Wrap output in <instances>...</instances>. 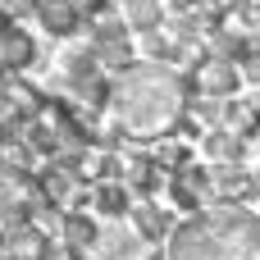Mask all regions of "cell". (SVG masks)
Masks as SVG:
<instances>
[{
    "instance_id": "obj_1",
    "label": "cell",
    "mask_w": 260,
    "mask_h": 260,
    "mask_svg": "<svg viewBox=\"0 0 260 260\" xmlns=\"http://www.w3.org/2000/svg\"><path fill=\"white\" fill-rule=\"evenodd\" d=\"M165 260H260V224L247 215H206L169 238Z\"/></svg>"
},
{
    "instance_id": "obj_2",
    "label": "cell",
    "mask_w": 260,
    "mask_h": 260,
    "mask_svg": "<svg viewBox=\"0 0 260 260\" xmlns=\"http://www.w3.org/2000/svg\"><path fill=\"white\" fill-rule=\"evenodd\" d=\"M119 114L133 123V128H160L169 114H174V82L165 73H133L123 87H119Z\"/></svg>"
},
{
    "instance_id": "obj_3",
    "label": "cell",
    "mask_w": 260,
    "mask_h": 260,
    "mask_svg": "<svg viewBox=\"0 0 260 260\" xmlns=\"http://www.w3.org/2000/svg\"><path fill=\"white\" fill-rule=\"evenodd\" d=\"M101 247H105V251H101L105 260H137V256H142V247H137L133 233H110Z\"/></svg>"
},
{
    "instance_id": "obj_4",
    "label": "cell",
    "mask_w": 260,
    "mask_h": 260,
    "mask_svg": "<svg viewBox=\"0 0 260 260\" xmlns=\"http://www.w3.org/2000/svg\"><path fill=\"white\" fill-rule=\"evenodd\" d=\"M137 233L160 238V233H165V215H155V206H146V215H137Z\"/></svg>"
}]
</instances>
